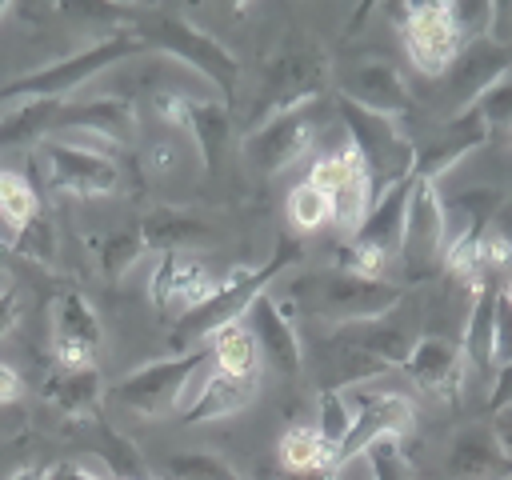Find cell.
I'll return each mask as SVG.
<instances>
[{
	"mask_svg": "<svg viewBox=\"0 0 512 480\" xmlns=\"http://www.w3.org/2000/svg\"><path fill=\"white\" fill-rule=\"evenodd\" d=\"M296 256H300V248H280V252H276L268 264H260V268H248V264L228 268V272L220 276V288H216L196 312H188V316L176 324V352L204 348L220 328L248 320L252 304L268 292V284H272Z\"/></svg>",
	"mask_w": 512,
	"mask_h": 480,
	"instance_id": "obj_1",
	"label": "cell"
},
{
	"mask_svg": "<svg viewBox=\"0 0 512 480\" xmlns=\"http://www.w3.org/2000/svg\"><path fill=\"white\" fill-rule=\"evenodd\" d=\"M140 48H144V36H136V32L104 36V40L56 60V64H44V68H36V72H28L20 80H8L0 88V104H20V100H56V104H64L76 88H84L100 72L132 60Z\"/></svg>",
	"mask_w": 512,
	"mask_h": 480,
	"instance_id": "obj_2",
	"label": "cell"
},
{
	"mask_svg": "<svg viewBox=\"0 0 512 480\" xmlns=\"http://www.w3.org/2000/svg\"><path fill=\"white\" fill-rule=\"evenodd\" d=\"M296 304L320 320H336L340 328H348L388 316L392 308L404 304V292L388 280H360L352 272L328 268L296 284Z\"/></svg>",
	"mask_w": 512,
	"mask_h": 480,
	"instance_id": "obj_3",
	"label": "cell"
},
{
	"mask_svg": "<svg viewBox=\"0 0 512 480\" xmlns=\"http://www.w3.org/2000/svg\"><path fill=\"white\" fill-rule=\"evenodd\" d=\"M396 28H400V40H404V52L408 60L416 64V72L440 80L452 60L472 44L464 20H460V8L456 4H400L392 12Z\"/></svg>",
	"mask_w": 512,
	"mask_h": 480,
	"instance_id": "obj_4",
	"label": "cell"
},
{
	"mask_svg": "<svg viewBox=\"0 0 512 480\" xmlns=\"http://www.w3.org/2000/svg\"><path fill=\"white\" fill-rule=\"evenodd\" d=\"M156 44L168 60L184 64L188 72H196L204 84H212L220 96H232L236 80H240V64L236 56L204 28L188 24L184 16H160L152 28H144V44Z\"/></svg>",
	"mask_w": 512,
	"mask_h": 480,
	"instance_id": "obj_5",
	"label": "cell"
},
{
	"mask_svg": "<svg viewBox=\"0 0 512 480\" xmlns=\"http://www.w3.org/2000/svg\"><path fill=\"white\" fill-rule=\"evenodd\" d=\"M208 356V344L204 348H192V352H172V356H160V360H148L140 368H132L128 376H120L112 384V400L132 412V416H144V420H156L164 412H176V400L188 384V376L196 372V364Z\"/></svg>",
	"mask_w": 512,
	"mask_h": 480,
	"instance_id": "obj_6",
	"label": "cell"
},
{
	"mask_svg": "<svg viewBox=\"0 0 512 480\" xmlns=\"http://www.w3.org/2000/svg\"><path fill=\"white\" fill-rule=\"evenodd\" d=\"M340 120L348 128V140L364 156L376 192L416 172V144L404 136V128L396 120H384L376 112H364V108H356L348 100H340Z\"/></svg>",
	"mask_w": 512,
	"mask_h": 480,
	"instance_id": "obj_7",
	"label": "cell"
},
{
	"mask_svg": "<svg viewBox=\"0 0 512 480\" xmlns=\"http://www.w3.org/2000/svg\"><path fill=\"white\" fill-rule=\"evenodd\" d=\"M312 100L284 108L268 120H260L248 136H244V160L260 172V176H280L284 168H292L296 160L308 156L312 140H316V120L308 112Z\"/></svg>",
	"mask_w": 512,
	"mask_h": 480,
	"instance_id": "obj_8",
	"label": "cell"
},
{
	"mask_svg": "<svg viewBox=\"0 0 512 480\" xmlns=\"http://www.w3.org/2000/svg\"><path fill=\"white\" fill-rule=\"evenodd\" d=\"M216 288H220V276L212 272V264L200 252H164L148 280V296H152L156 312L176 324L188 312H196Z\"/></svg>",
	"mask_w": 512,
	"mask_h": 480,
	"instance_id": "obj_9",
	"label": "cell"
},
{
	"mask_svg": "<svg viewBox=\"0 0 512 480\" xmlns=\"http://www.w3.org/2000/svg\"><path fill=\"white\" fill-rule=\"evenodd\" d=\"M36 168H40V176L52 192H68V196H80V200H100V196H112L120 188L116 160L72 152L64 144L48 140V136L36 148Z\"/></svg>",
	"mask_w": 512,
	"mask_h": 480,
	"instance_id": "obj_10",
	"label": "cell"
},
{
	"mask_svg": "<svg viewBox=\"0 0 512 480\" xmlns=\"http://www.w3.org/2000/svg\"><path fill=\"white\" fill-rule=\"evenodd\" d=\"M512 72V56H508V48H500L496 40H472L456 60H452V68L440 76V96H444V116L448 120H456V116H464L500 76H508Z\"/></svg>",
	"mask_w": 512,
	"mask_h": 480,
	"instance_id": "obj_11",
	"label": "cell"
},
{
	"mask_svg": "<svg viewBox=\"0 0 512 480\" xmlns=\"http://www.w3.org/2000/svg\"><path fill=\"white\" fill-rule=\"evenodd\" d=\"M336 88H340V100H348L364 112H376L384 120H396V124L412 108V92L392 60H356V64L340 68Z\"/></svg>",
	"mask_w": 512,
	"mask_h": 480,
	"instance_id": "obj_12",
	"label": "cell"
},
{
	"mask_svg": "<svg viewBox=\"0 0 512 480\" xmlns=\"http://www.w3.org/2000/svg\"><path fill=\"white\" fill-rule=\"evenodd\" d=\"M444 240H448V220H444V196L432 180H412V200H408V220H404V244L400 256L408 264L412 276L428 272L432 264H440L444 256Z\"/></svg>",
	"mask_w": 512,
	"mask_h": 480,
	"instance_id": "obj_13",
	"label": "cell"
},
{
	"mask_svg": "<svg viewBox=\"0 0 512 480\" xmlns=\"http://www.w3.org/2000/svg\"><path fill=\"white\" fill-rule=\"evenodd\" d=\"M104 340L96 308L80 292H60L52 304V360L64 372H84Z\"/></svg>",
	"mask_w": 512,
	"mask_h": 480,
	"instance_id": "obj_14",
	"label": "cell"
},
{
	"mask_svg": "<svg viewBox=\"0 0 512 480\" xmlns=\"http://www.w3.org/2000/svg\"><path fill=\"white\" fill-rule=\"evenodd\" d=\"M248 328H252V336H256V344H260V360H264L272 372H280V376H300V368H304V344H300V336H296L292 304H288V300L264 292V296L252 304V312H248Z\"/></svg>",
	"mask_w": 512,
	"mask_h": 480,
	"instance_id": "obj_15",
	"label": "cell"
},
{
	"mask_svg": "<svg viewBox=\"0 0 512 480\" xmlns=\"http://www.w3.org/2000/svg\"><path fill=\"white\" fill-rule=\"evenodd\" d=\"M400 372L412 380V388L448 400V396H460L464 376H468V364H464L460 340L440 336V332H428V336L416 340V348L408 352V360H404Z\"/></svg>",
	"mask_w": 512,
	"mask_h": 480,
	"instance_id": "obj_16",
	"label": "cell"
},
{
	"mask_svg": "<svg viewBox=\"0 0 512 480\" xmlns=\"http://www.w3.org/2000/svg\"><path fill=\"white\" fill-rule=\"evenodd\" d=\"M444 468L452 480H512V456L492 424H468L456 432Z\"/></svg>",
	"mask_w": 512,
	"mask_h": 480,
	"instance_id": "obj_17",
	"label": "cell"
},
{
	"mask_svg": "<svg viewBox=\"0 0 512 480\" xmlns=\"http://www.w3.org/2000/svg\"><path fill=\"white\" fill-rule=\"evenodd\" d=\"M484 144H488V128H484L472 112H464V116L448 120V124L440 128V136L416 152V172H412V176L440 184L444 172H452L456 164H464L468 156H476Z\"/></svg>",
	"mask_w": 512,
	"mask_h": 480,
	"instance_id": "obj_18",
	"label": "cell"
},
{
	"mask_svg": "<svg viewBox=\"0 0 512 480\" xmlns=\"http://www.w3.org/2000/svg\"><path fill=\"white\" fill-rule=\"evenodd\" d=\"M140 168L156 188H172V184H192L196 172L204 168V160L188 132L164 128L140 148Z\"/></svg>",
	"mask_w": 512,
	"mask_h": 480,
	"instance_id": "obj_19",
	"label": "cell"
},
{
	"mask_svg": "<svg viewBox=\"0 0 512 480\" xmlns=\"http://www.w3.org/2000/svg\"><path fill=\"white\" fill-rule=\"evenodd\" d=\"M412 180L416 176H404L388 188H380L372 196V208H368V220L360 224V232L352 236L356 244H368L384 256H400V244H404V220H408V200H412Z\"/></svg>",
	"mask_w": 512,
	"mask_h": 480,
	"instance_id": "obj_20",
	"label": "cell"
},
{
	"mask_svg": "<svg viewBox=\"0 0 512 480\" xmlns=\"http://www.w3.org/2000/svg\"><path fill=\"white\" fill-rule=\"evenodd\" d=\"M496 296H500V284L488 280L472 296L464 328H460L464 364H468V372H480V376H496Z\"/></svg>",
	"mask_w": 512,
	"mask_h": 480,
	"instance_id": "obj_21",
	"label": "cell"
},
{
	"mask_svg": "<svg viewBox=\"0 0 512 480\" xmlns=\"http://www.w3.org/2000/svg\"><path fill=\"white\" fill-rule=\"evenodd\" d=\"M56 124H80V128H96L104 136H112L116 144H132L136 136V104L128 96H92V100H76V104H60ZM52 124V128H56Z\"/></svg>",
	"mask_w": 512,
	"mask_h": 480,
	"instance_id": "obj_22",
	"label": "cell"
},
{
	"mask_svg": "<svg viewBox=\"0 0 512 480\" xmlns=\"http://www.w3.org/2000/svg\"><path fill=\"white\" fill-rule=\"evenodd\" d=\"M140 240H144V248H160V256L164 252H200L204 244H212V228L180 208H160V212L144 216Z\"/></svg>",
	"mask_w": 512,
	"mask_h": 480,
	"instance_id": "obj_23",
	"label": "cell"
},
{
	"mask_svg": "<svg viewBox=\"0 0 512 480\" xmlns=\"http://www.w3.org/2000/svg\"><path fill=\"white\" fill-rule=\"evenodd\" d=\"M208 352H212L216 372L240 376V380H260V364H264V360H260V344H256L248 320L220 328V332L208 340Z\"/></svg>",
	"mask_w": 512,
	"mask_h": 480,
	"instance_id": "obj_24",
	"label": "cell"
},
{
	"mask_svg": "<svg viewBox=\"0 0 512 480\" xmlns=\"http://www.w3.org/2000/svg\"><path fill=\"white\" fill-rule=\"evenodd\" d=\"M256 384H260V380H240V376L212 372L204 396L192 404V412L184 416V424H208V420H224V416L244 412V408L256 400Z\"/></svg>",
	"mask_w": 512,
	"mask_h": 480,
	"instance_id": "obj_25",
	"label": "cell"
},
{
	"mask_svg": "<svg viewBox=\"0 0 512 480\" xmlns=\"http://www.w3.org/2000/svg\"><path fill=\"white\" fill-rule=\"evenodd\" d=\"M276 452L288 472H332V464H336V452L324 444L316 424H288Z\"/></svg>",
	"mask_w": 512,
	"mask_h": 480,
	"instance_id": "obj_26",
	"label": "cell"
},
{
	"mask_svg": "<svg viewBox=\"0 0 512 480\" xmlns=\"http://www.w3.org/2000/svg\"><path fill=\"white\" fill-rule=\"evenodd\" d=\"M44 396L64 412V416H88L100 400V376L96 368H84V372H56L44 388Z\"/></svg>",
	"mask_w": 512,
	"mask_h": 480,
	"instance_id": "obj_27",
	"label": "cell"
},
{
	"mask_svg": "<svg viewBox=\"0 0 512 480\" xmlns=\"http://www.w3.org/2000/svg\"><path fill=\"white\" fill-rule=\"evenodd\" d=\"M36 216H40V196L32 180L20 176L16 168H0V220L20 236Z\"/></svg>",
	"mask_w": 512,
	"mask_h": 480,
	"instance_id": "obj_28",
	"label": "cell"
},
{
	"mask_svg": "<svg viewBox=\"0 0 512 480\" xmlns=\"http://www.w3.org/2000/svg\"><path fill=\"white\" fill-rule=\"evenodd\" d=\"M352 424H356V408H352L348 392L344 388H320V396H316V432L324 436V444L332 452H340Z\"/></svg>",
	"mask_w": 512,
	"mask_h": 480,
	"instance_id": "obj_29",
	"label": "cell"
},
{
	"mask_svg": "<svg viewBox=\"0 0 512 480\" xmlns=\"http://www.w3.org/2000/svg\"><path fill=\"white\" fill-rule=\"evenodd\" d=\"M288 220L296 232H316L332 220V196L324 188H316L312 180H300L288 192Z\"/></svg>",
	"mask_w": 512,
	"mask_h": 480,
	"instance_id": "obj_30",
	"label": "cell"
},
{
	"mask_svg": "<svg viewBox=\"0 0 512 480\" xmlns=\"http://www.w3.org/2000/svg\"><path fill=\"white\" fill-rule=\"evenodd\" d=\"M168 480H240V472L212 452H180L164 460Z\"/></svg>",
	"mask_w": 512,
	"mask_h": 480,
	"instance_id": "obj_31",
	"label": "cell"
},
{
	"mask_svg": "<svg viewBox=\"0 0 512 480\" xmlns=\"http://www.w3.org/2000/svg\"><path fill=\"white\" fill-rule=\"evenodd\" d=\"M140 256H144L140 232H108L104 240H96V260H100L104 276H124Z\"/></svg>",
	"mask_w": 512,
	"mask_h": 480,
	"instance_id": "obj_32",
	"label": "cell"
},
{
	"mask_svg": "<svg viewBox=\"0 0 512 480\" xmlns=\"http://www.w3.org/2000/svg\"><path fill=\"white\" fill-rule=\"evenodd\" d=\"M48 140H56L72 152H84V156H100V160H116L124 152V144H116L112 136H104L96 128H80V124H56L48 132Z\"/></svg>",
	"mask_w": 512,
	"mask_h": 480,
	"instance_id": "obj_33",
	"label": "cell"
},
{
	"mask_svg": "<svg viewBox=\"0 0 512 480\" xmlns=\"http://www.w3.org/2000/svg\"><path fill=\"white\" fill-rule=\"evenodd\" d=\"M468 112H472L488 132H492V128H512V72L500 76Z\"/></svg>",
	"mask_w": 512,
	"mask_h": 480,
	"instance_id": "obj_34",
	"label": "cell"
},
{
	"mask_svg": "<svg viewBox=\"0 0 512 480\" xmlns=\"http://www.w3.org/2000/svg\"><path fill=\"white\" fill-rule=\"evenodd\" d=\"M364 456H368V464H372V476H376V480H416V476H412V464H408V456H404V448H400V440H396V436L376 440Z\"/></svg>",
	"mask_w": 512,
	"mask_h": 480,
	"instance_id": "obj_35",
	"label": "cell"
},
{
	"mask_svg": "<svg viewBox=\"0 0 512 480\" xmlns=\"http://www.w3.org/2000/svg\"><path fill=\"white\" fill-rule=\"evenodd\" d=\"M44 480H112V472L108 464H96V460H60L44 468Z\"/></svg>",
	"mask_w": 512,
	"mask_h": 480,
	"instance_id": "obj_36",
	"label": "cell"
},
{
	"mask_svg": "<svg viewBox=\"0 0 512 480\" xmlns=\"http://www.w3.org/2000/svg\"><path fill=\"white\" fill-rule=\"evenodd\" d=\"M512 364V304L496 296V372Z\"/></svg>",
	"mask_w": 512,
	"mask_h": 480,
	"instance_id": "obj_37",
	"label": "cell"
},
{
	"mask_svg": "<svg viewBox=\"0 0 512 480\" xmlns=\"http://www.w3.org/2000/svg\"><path fill=\"white\" fill-rule=\"evenodd\" d=\"M508 404H512V364L496 372V380H492V388H488V412L496 416V412L508 408Z\"/></svg>",
	"mask_w": 512,
	"mask_h": 480,
	"instance_id": "obj_38",
	"label": "cell"
},
{
	"mask_svg": "<svg viewBox=\"0 0 512 480\" xmlns=\"http://www.w3.org/2000/svg\"><path fill=\"white\" fill-rule=\"evenodd\" d=\"M328 480H376V476H372V464H368V456H356V460H344V464H336V468L328 472Z\"/></svg>",
	"mask_w": 512,
	"mask_h": 480,
	"instance_id": "obj_39",
	"label": "cell"
},
{
	"mask_svg": "<svg viewBox=\"0 0 512 480\" xmlns=\"http://www.w3.org/2000/svg\"><path fill=\"white\" fill-rule=\"evenodd\" d=\"M20 320V296L12 288H0V336H8Z\"/></svg>",
	"mask_w": 512,
	"mask_h": 480,
	"instance_id": "obj_40",
	"label": "cell"
},
{
	"mask_svg": "<svg viewBox=\"0 0 512 480\" xmlns=\"http://www.w3.org/2000/svg\"><path fill=\"white\" fill-rule=\"evenodd\" d=\"M20 392H24L20 372H16L12 364H0V404H16V400H20Z\"/></svg>",
	"mask_w": 512,
	"mask_h": 480,
	"instance_id": "obj_41",
	"label": "cell"
},
{
	"mask_svg": "<svg viewBox=\"0 0 512 480\" xmlns=\"http://www.w3.org/2000/svg\"><path fill=\"white\" fill-rule=\"evenodd\" d=\"M8 480H44V468L40 464H24V468L8 472Z\"/></svg>",
	"mask_w": 512,
	"mask_h": 480,
	"instance_id": "obj_42",
	"label": "cell"
},
{
	"mask_svg": "<svg viewBox=\"0 0 512 480\" xmlns=\"http://www.w3.org/2000/svg\"><path fill=\"white\" fill-rule=\"evenodd\" d=\"M0 244H4V248H8V252H12V248H16V232H12V228H8V224H4V220H0Z\"/></svg>",
	"mask_w": 512,
	"mask_h": 480,
	"instance_id": "obj_43",
	"label": "cell"
},
{
	"mask_svg": "<svg viewBox=\"0 0 512 480\" xmlns=\"http://www.w3.org/2000/svg\"><path fill=\"white\" fill-rule=\"evenodd\" d=\"M500 296H504V300H508V304H512V272H508V276H504V284H500Z\"/></svg>",
	"mask_w": 512,
	"mask_h": 480,
	"instance_id": "obj_44",
	"label": "cell"
},
{
	"mask_svg": "<svg viewBox=\"0 0 512 480\" xmlns=\"http://www.w3.org/2000/svg\"><path fill=\"white\" fill-rule=\"evenodd\" d=\"M0 288H8V272H4V264H0Z\"/></svg>",
	"mask_w": 512,
	"mask_h": 480,
	"instance_id": "obj_45",
	"label": "cell"
},
{
	"mask_svg": "<svg viewBox=\"0 0 512 480\" xmlns=\"http://www.w3.org/2000/svg\"><path fill=\"white\" fill-rule=\"evenodd\" d=\"M4 256H8V248H4V244H0V264H4Z\"/></svg>",
	"mask_w": 512,
	"mask_h": 480,
	"instance_id": "obj_46",
	"label": "cell"
},
{
	"mask_svg": "<svg viewBox=\"0 0 512 480\" xmlns=\"http://www.w3.org/2000/svg\"><path fill=\"white\" fill-rule=\"evenodd\" d=\"M4 12H8V4H4V0H0V16H4Z\"/></svg>",
	"mask_w": 512,
	"mask_h": 480,
	"instance_id": "obj_47",
	"label": "cell"
},
{
	"mask_svg": "<svg viewBox=\"0 0 512 480\" xmlns=\"http://www.w3.org/2000/svg\"><path fill=\"white\" fill-rule=\"evenodd\" d=\"M112 480H116V476H112Z\"/></svg>",
	"mask_w": 512,
	"mask_h": 480,
	"instance_id": "obj_48",
	"label": "cell"
},
{
	"mask_svg": "<svg viewBox=\"0 0 512 480\" xmlns=\"http://www.w3.org/2000/svg\"><path fill=\"white\" fill-rule=\"evenodd\" d=\"M240 480H244V476H240Z\"/></svg>",
	"mask_w": 512,
	"mask_h": 480,
	"instance_id": "obj_49",
	"label": "cell"
}]
</instances>
